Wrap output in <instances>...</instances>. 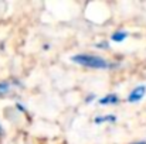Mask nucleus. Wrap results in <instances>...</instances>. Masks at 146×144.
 Instances as JSON below:
<instances>
[{"label":"nucleus","mask_w":146,"mask_h":144,"mask_svg":"<svg viewBox=\"0 0 146 144\" xmlns=\"http://www.w3.org/2000/svg\"><path fill=\"white\" fill-rule=\"evenodd\" d=\"M71 61L90 69H105V68L112 66L105 58L99 55H92V54H77L71 57Z\"/></svg>","instance_id":"nucleus-1"},{"label":"nucleus","mask_w":146,"mask_h":144,"mask_svg":"<svg viewBox=\"0 0 146 144\" xmlns=\"http://www.w3.org/2000/svg\"><path fill=\"white\" fill-rule=\"evenodd\" d=\"M132 144H146V141H136V143H132Z\"/></svg>","instance_id":"nucleus-8"},{"label":"nucleus","mask_w":146,"mask_h":144,"mask_svg":"<svg viewBox=\"0 0 146 144\" xmlns=\"http://www.w3.org/2000/svg\"><path fill=\"white\" fill-rule=\"evenodd\" d=\"M116 120V117L115 116H98L97 119H95V123L97 124H101V123H106V122H111V123H113Z\"/></svg>","instance_id":"nucleus-6"},{"label":"nucleus","mask_w":146,"mask_h":144,"mask_svg":"<svg viewBox=\"0 0 146 144\" xmlns=\"http://www.w3.org/2000/svg\"><path fill=\"white\" fill-rule=\"evenodd\" d=\"M3 136H4V130H3V127H1V124H0V140L3 139Z\"/></svg>","instance_id":"nucleus-7"},{"label":"nucleus","mask_w":146,"mask_h":144,"mask_svg":"<svg viewBox=\"0 0 146 144\" xmlns=\"http://www.w3.org/2000/svg\"><path fill=\"white\" fill-rule=\"evenodd\" d=\"M146 95V86L145 85H139V86H136L135 89H132L131 91V93L128 96V102L129 103H138V102H141Z\"/></svg>","instance_id":"nucleus-2"},{"label":"nucleus","mask_w":146,"mask_h":144,"mask_svg":"<svg viewBox=\"0 0 146 144\" xmlns=\"http://www.w3.org/2000/svg\"><path fill=\"white\" fill-rule=\"evenodd\" d=\"M119 96L115 95V93H109V95L104 96V97H101L99 99V105L101 106H112V105H118L119 103Z\"/></svg>","instance_id":"nucleus-3"},{"label":"nucleus","mask_w":146,"mask_h":144,"mask_svg":"<svg viewBox=\"0 0 146 144\" xmlns=\"http://www.w3.org/2000/svg\"><path fill=\"white\" fill-rule=\"evenodd\" d=\"M128 33L126 31H115L112 36H111V40L112 41H115V43H122L123 40H126L128 38Z\"/></svg>","instance_id":"nucleus-4"},{"label":"nucleus","mask_w":146,"mask_h":144,"mask_svg":"<svg viewBox=\"0 0 146 144\" xmlns=\"http://www.w3.org/2000/svg\"><path fill=\"white\" fill-rule=\"evenodd\" d=\"M11 89V82L9 81H4V82H0V97L6 96Z\"/></svg>","instance_id":"nucleus-5"}]
</instances>
